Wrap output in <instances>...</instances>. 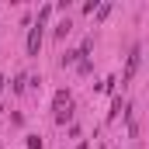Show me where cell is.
Here are the masks:
<instances>
[{
  "label": "cell",
  "instance_id": "6da1fadb",
  "mask_svg": "<svg viewBox=\"0 0 149 149\" xmlns=\"http://www.w3.org/2000/svg\"><path fill=\"white\" fill-rule=\"evenodd\" d=\"M139 56H142V49H139V45H132V52H128V66H125V73H121V87H125V83H128V80L135 76V70H139V63H142Z\"/></svg>",
  "mask_w": 149,
  "mask_h": 149
},
{
  "label": "cell",
  "instance_id": "7a4b0ae2",
  "mask_svg": "<svg viewBox=\"0 0 149 149\" xmlns=\"http://www.w3.org/2000/svg\"><path fill=\"white\" fill-rule=\"evenodd\" d=\"M42 28H45V24H35V28H28V56H38V52H42V35H45Z\"/></svg>",
  "mask_w": 149,
  "mask_h": 149
},
{
  "label": "cell",
  "instance_id": "3957f363",
  "mask_svg": "<svg viewBox=\"0 0 149 149\" xmlns=\"http://www.w3.org/2000/svg\"><path fill=\"white\" fill-rule=\"evenodd\" d=\"M66 108H73L70 90H56V111H66Z\"/></svg>",
  "mask_w": 149,
  "mask_h": 149
},
{
  "label": "cell",
  "instance_id": "277c9868",
  "mask_svg": "<svg viewBox=\"0 0 149 149\" xmlns=\"http://www.w3.org/2000/svg\"><path fill=\"white\" fill-rule=\"evenodd\" d=\"M118 114H121V97L114 94V101H111V111H108V121H118Z\"/></svg>",
  "mask_w": 149,
  "mask_h": 149
},
{
  "label": "cell",
  "instance_id": "5b68a950",
  "mask_svg": "<svg viewBox=\"0 0 149 149\" xmlns=\"http://www.w3.org/2000/svg\"><path fill=\"white\" fill-rule=\"evenodd\" d=\"M24 83H28V76L17 73V76H14V94H24Z\"/></svg>",
  "mask_w": 149,
  "mask_h": 149
},
{
  "label": "cell",
  "instance_id": "8992f818",
  "mask_svg": "<svg viewBox=\"0 0 149 149\" xmlns=\"http://www.w3.org/2000/svg\"><path fill=\"white\" fill-rule=\"evenodd\" d=\"M70 35V17H66V21H59V24H56V38H66Z\"/></svg>",
  "mask_w": 149,
  "mask_h": 149
},
{
  "label": "cell",
  "instance_id": "52a82bcc",
  "mask_svg": "<svg viewBox=\"0 0 149 149\" xmlns=\"http://www.w3.org/2000/svg\"><path fill=\"white\" fill-rule=\"evenodd\" d=\"M70 118H73V108H66V111H56V121H59V125H66Z\"/></svg>",
  "mask_w": 149,
  "mask_h": 149
},
{
  "label": "cell",
  "instance_id": "ba28073f",
  "mask_svg": "<svg viewBox=\"0 0 149 149\" xmlns=\"http://www.w3.org/2000/svg\"><path fill=\"white\" fill-rule=\"evenodd\" d=\"M108 14H111V3H104V7H97V21H104Z\"/></svg>",
  "mask_w": 149,
  "mask_h": 149
},
{
  "label": "cell",
  "instance_id": "9c48e42d",
  "mask_svg": "<svg viewBox=\"0 0 149 149\" xmlns=\"http://www.w3.org/2000/svg\"><path fill=\"white\" fill-rule=\"evenodd\" d=\"M28 149H42V139L38 135H28Z\"/></svg>",
  "mask_w": 149,
  "mask_h": 149
},
{
  "label": "cell",
  "instance_id": "30bf717a",
  "mask_svg": "<svg viewBox=\"0 0 149 149\" xmlns=\"http://www.w3.org/2000/svg\"><path fill=\"white\" fill-rule=\"evenodd\" d=\"M0 90H3V76H0Z\"/></svg>",
  "mask_w": 149,
  "mask_h": 149
}]
</instances>
